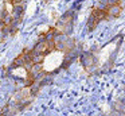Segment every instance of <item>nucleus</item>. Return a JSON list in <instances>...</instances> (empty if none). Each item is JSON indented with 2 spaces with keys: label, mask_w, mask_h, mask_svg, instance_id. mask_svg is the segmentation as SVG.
<instances>
[{
  "label": "nucleus",
  "mask_w": 125,
  "mask_h": 116,
  "mask_svg": "<svg viewBox=\"0 0 125 116\" xmlns=\"http://www.w3.org/2000/svg\"><path fill=\"white\" fill-rule=\"evenodd\" d=\"M121 12H122L121 0H98L97 4L93 7L92 13L89 16L87 28L90 31H93L101 22L118 18Z\"/></svg>",
  "instance_id": "2"
},
{
  "label": "nucleus",
  "mask_w": 125,
  "mask_h": 116,
  "mask_svg": "<svg viewBox=\"0 0 125 116\" xmlns=\"http://www.w3.org/2000/svg\"><path fill=\"white\" fill-rule=\"evenodd\" d=\"M122 43V35H117L108 45L102 46L101 49L93 51H86L82 54L81 61L86 72L89 73H104L112 67L114 64L117 54H118L120 46Z\"/></svg>",
  "instance_id": "1"
},
{
  "label": "nucleus",
  "mask_w": 125,
  "mask_h": 116,
  "mask_svg": "<svg viewBox=\"0 0 125 116\" xmlns=\"http://www.w3.org/2000/svg\"><path fill=\"white\" fill-rule=\"evenodd\" d=\"M10 1H11V4L12 5H18V4H22V0H10Z\"/></svg>",
  "instance_id": "6"
},
{
  "label": "nucleus",
  "mask_w": 125,
  "mask_h": 116,
  "mask_svg": "<svg viewBox=\"0 0 125 116\" xmlns=\"http://www.w3.org/2000/svg\"><path fill=\"white\" fill-rule=\"evenodd\" d=\"M39 88H41V82H36V81H34L32 84L30 85V90H31V94H35L36 92L39 90Z\"/></svg>",
  "instance_id": "5"
},
{
  "label": "nucleus",
  "mask_w": 125,
  "mask_h": 116,
  "mask_svg": "<svg viewBox=\"0 0 125 116\" xmlns=\"http://www.w3.org/2000/svg\"><path fill=\"white\" fill-rule=\"evenodd\" d=\"M42 72H43V64H32V66L28 70V73H30V80L34 81Z\"/></svg>",
  "instance_id": "3"
},
{
  "label": "nucleus",
  "mask_w": 125,
  "mask_h": 116,
  "mask_svg": "<svg viewBox=\"0 0 125 116\" xmlns=\"http://www.w3.org/2000/svg\"><path fill=\"white\" fill-rule=\"evenodd\" d=\"M22 1H24V0H22Z\"/></svg>",
  "instance_id": "9"
},
{
  "label": "nucleus",
  "mask_w": 125,
  "mask_h": 116,
  "mask_svg": "<svg viewBox=\"0 0 125 116\" xmlns=\"http://www.w3.org/2000/svg\"><path fill=\"white\" fill-rule=\"evenodd\" d=\"M4 28V23H3V22H1V20H0V31H1V30H3Z\"/></svg>",
  "instance_id": "8"
},
{
  "label": "nucleus",
  "mask_w": 125,
  "mask_h": 116,
  "mask_svg": "<svg viewBox=\"0 0 125 116\" xmlns=\"http://www.w3.org/2000/svg\"><path fill=\"white\" fill-rule=\"evenodd\" d=\"M23 11H24V7L22 4H18V5H14L12 8V19H19L22 20V15H23Z\"/></svg>",
  "instance_id": "4"
},
{
  "label": "nucleus",
  "mask_w": 125,
  "mask_h": 116,
  "mask_svg": "<svg viewBox=\"0 0 125 116\" xmlns=\"http://www.w3.org/2000/svg\"><path fill=\"white\" fill-rule=\"evenodd\" d=\"M4 40H6V37L3 35V32L0 31V42H4Z\"/></svg>",
  "instance_id": "7"
}]
</instances>
